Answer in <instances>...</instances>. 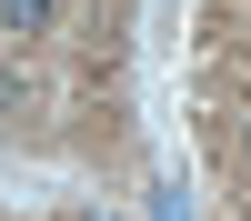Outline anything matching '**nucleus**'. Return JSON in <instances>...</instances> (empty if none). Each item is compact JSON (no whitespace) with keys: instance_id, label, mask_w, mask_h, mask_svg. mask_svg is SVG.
<instances>
[{"instance_id":"obj_1","label":"nucleus","mask_w":251,"mask_h":221,"mask_svg":"<svg viewBox=\"0 0 251 221\" xmlns=\"http://www.w3.org/2000/svg\"><path fill=\"white\" fill-rule=\"evenodd\" d=\"M0 30H50V0H0Z\"/></svg>"},{"instance_id":"obj_2","label":"nucleus","mask_w":251,"mask_h":221,"mask_svg":"<svg viewBox=\"0 0 251 221\" xmlns=\"http://www.w3.org/2000/svg\"><path fill=\"white\" fill-rule=\"evenodd\" d=\"M10 100H20V91H10V71H0V121H10Z\"/></svg>"}]
</instances>
